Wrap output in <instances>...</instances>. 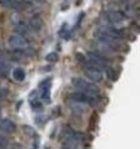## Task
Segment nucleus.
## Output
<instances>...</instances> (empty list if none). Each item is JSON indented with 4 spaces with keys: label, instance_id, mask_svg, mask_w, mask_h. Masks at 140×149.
Instances as JSON below:
<instances>
[{
    "label": "nucleus",
    "instance_id": "obj_3",
    "mask_svg": "<svg viewBox=\"0 0 140 149\" xmlns=\"http://www.w3.org/2000/svg\"><path fill=\"white\" fill-rule=\"evenodd\" d=\"M125 19V14L120 10H110L104 14V22L107 25L111 27H116V25L121 24Z\"/></svg>",
    "mask_w": 140,
    "mask_h": 149
},
{
    "label": "nucleus",
    "instance_id": "obj_11",
    "mask_svg": "<svg viewBox=\"0 0 140 149\" xmlns=\"http://www.w3.org/2000/svg\"><path fill=\"white\" fill-rule=\"evenodd\" d=\"M0 129L8 133H14L17 130V125L10 119H1L0 120Z\"/></svg>",
    "mask_w": 140,
    "mask_h": 149
},
{
    "label": "nucleus",
    "instance_id": "obj_10",
    "mask_svg": "<svg viewBox=\"0 0 140 149\" xmlns=\"http://www.w3.org/2000/svg\"><path fill=\"white\" fill-rule=\"evenodd\" d=\"M42 91H40V99L47 104L51 102V79H47L44 82L40 84Z\"/></svg>",
    "mask_w": 140,
    "mask_h": 149
},
{
    "label": "nucleus",
    "instance_id": "obj_12",
    "mask_svg": "<svg viewBox=\"0 0 140 149\" xmlns=\"http://www.w3.org/2000/svg\"><path fill=\"white\" fill-rule=\"evenodd\" d=\"M43 27V20L39 15H33L29 20V28L32 31H35V32H39Z\"/></svg>",
    "mask_w": 140,
    "mask_h": 149
},
{
    "label": "nucleus",
    "instance_id": "obj_16",
    "mask_svg": "<svg viewBox=\"0 0 140 149\" xmlns=\"http://www.w3.org/2000/svg\"><path fill=\"white\" fill-rule=\"evenodd\" d=\"M58 54L57 53H54V52H51V53H48L46 56V61L47 62H49V63H54V62H57L58 61Z\"/></svg>",
    "mask_w": 140,
    "mask_h": 149
},
{
    "label": "nucleus",
    "instance_id": "obj_13",
    "mask_svg": "<svg viewBox=\"0 0 140 149\" xmlns=\"http://www.w3.org/2000/svg\"><path fill=\"white\" fill-rule=\"evenodd\" d=\"M15 34L28 38V36L30 34V29H29L28 25H25L24 23H21V24H19V25H17V27H15Z\"/></svg>",
    "mask_w": 140,
    "mask_h": 149
},
{
    "label": "nucleus",
    "instance_id": "obj_7",
    "mask_svg": "<svg viewBox=\"0 0 140 149\" xmlns=\"http://www.w3.org/2000/svg\"><path fill=\"white\" fill-rule=\"evenodd\" d=\"M85 76L87 77V80H90L91 82H101L102 79H104V74L100 70H96L94 67H85L83 70Z\"/></svg>",
    "mask_w": 140,
    "mask_h": 149
},
{
    "label": "nucleus",
    "instance_id": "obj_20",
    "mask_svg": "<svg viewBox=\"0 0 140 149\" xmlns=\"http://www.w3.org/2000/svg\"><path fill=\"white\" fill-rule=\"evenodd\" d=\"M0 149H6V148H0Z\"/></svg>",
    "mask_w": 140,
    "mask_h": 149
},
{
    "label": "nucleus",
    "instance_id": "obj_5",
    "mask_svg": "<svg viewBox=\"0 0 140 149\" xmlns=\"http://www.w3.org/2000/svg\"><path fill=\"white\" fill-rule=\"evenodd\" d=\"M9 47L13 48V49H25V48H29V40L25 37L18 36V34H12L8 39Z\"/></svg>",
    "mask_w": 140,
    "mask_h": 149
},
{
    "label": "nucleus",
    "instance_id": "obj_19",
    "mask_svg": "<svg viewBox=\"0 0 140 149\" xmlns=\"http://www.w3.org/2000/svg\"><path fill=\"white\" fill-rule=\"evenodd\" d=\"M63 149H78V148H75V147H69V145H67V147H64Z\"/></svg>",
    "mask_w": 140,
    "mask_h": 149
},
{
    "label": "nucleus",
    "instance_id": "obj_9",
    "mask_svg": "<svg viewBox=\"0 0 140 149\" xmlns=\"http://www.w3.org/2000/svg\"><path fill=\"white\" fill-rule=\"evenodd\" d=\"M100 29H101V31L104 32V33H106L107 36H110L111 38L116 39V40H121V39H123V37H124L123 32H121L120 29H117L116 27H111V25H105V27H101Z\"/></svg>",
    "mask_w": 140,
    "mask_h": 149
},
{
    "label": "nucleus",
    "instance_id": "obj_18",
    "mask_svg": "<svg viewBox=\"0 0 140 149\" xmlns=\"http://www.w3.org/2000/svg\"><path fill=\"white\" fill-rule=\"evenodd\" d=\"M8 94H9L8 88H1V87H0V100H1V99H5L6 96H8Z\"/></svg>",
    "mask_w": 140,
    "mask_h": 149
},
{
    "label": "nucleus",
    "instance_id": "obj_2",
    "mask_svg": "<svg viewBox=\"0 0 140 149\" xmlns=\"http://www.w3.org/2000/svg\"><path fill=\"white\" fill-rule=\"evenodd\" d=\"M72 85L76 88L82 90L83 92L90 94V95H97L98 92H100L98 86H96V85H95L94 82H91V81L81 79V77H75V79H72Z\"/></svg>",
    "mask_w": 140,
    "mask_h": 149
},
{
    "label": "nucleus",
    "instance_id": "obj_6",
    "mask_svg": "<svg viewBox=\"0 0 140 149\" xmlns=\"http://www.w3.org/2000/svg\"><path fill=\"white\" fill-rule=\"evenodd\" d=\"M63 136L66 140L69 141V147H75L76 144H78L80 141H82V139H83L82 134L71 129V128H68V126L63 129Z\"/></svg>",
    "mask_w": 140,
    "mask_h": 149
},
{
    "label": "nucleus",
    "instance_id": "obj_15",
    "mask_svg": "<svg viewBox=\"0 0 140 149\" xmlns=\"http://www.w3.org/2000/svg\"><path fill=\"white\" fill-rule=\"evenodd\" d=\"M9 72V65L5 61L0 59V77H5Z\"/></svg>",
    "mask_w": 140,
    "mask_h": 149
},
{
    "label": "nucleus",
    "instance_id": "obj_4",
    "mask_svg": "<svg viewBox=\"0 0 140 149\" xmlns=\"http://www.w3.org/2000/svg\"><path fill=\"white\" fill-rule=\"evenodd\" d=\"M69 99L75 102L86 104V105H90V106H94L95 104H96V97H95V95L86 94V92H83V91L72 92V94L69 95Z\"/></svg>",
    "mask_w": 140,
    "mask_h": 149
},
{
    "label": "nucleus",
    "instance_id": "obj_8",
    "mask_svg": "<svg viewBox=\"0 0 140 149\" xmlns=\"http://www.w3.org/2000/svg\"><path fill=\"white\" fill-rule=\"evenodd\" d=\"M0 5L5 8H12L15 10H21L29 5L25 0H0Z\"/></svg>",
    "mask_w": 140,
    "mask_h": 149
},
{
    "label": "nucleus",
    "instance_id": "obj_14",
    "mask_svg": "<svg viewBox=\"0 0 140 149\" xmlns=\"http://www.w3.org/2000/svg\"><path fill=\"white\" fill-rule=\"evenodd\" d=\"M25 71L24 68H21V67H17V68L13 70V79L18 81V82H21V81L25 80Z\"/></svg>",
    "mask_w": 140,
    "mask_h": 149
},
{
    "label": "nucleus",
    "instance_id": "obj_1",
    "mask_svg": "<svg viewBox=\"0 0 140 149\" xmlns=\"http://www.w3.org/2000/svg\"><path fill=\"white\" fill-rule=\"evenodd\" d=\"M85 67H94L96 70H106L109 68V59L98 52H88V58L83 62Z\"/></svg>",
    "mask_w": 140,
    "mask_h": 149
},
{
    "label": "nucleus",
    "instance_id": "obj_17",
    "mask_svg": "<svg viewBox=\"0 0 140 149\" xmlns=\"http://www.w3.org/2000/svg\"><path fill=\"white\" fill-rule=\"evenodd\" d=\"M8 144H9L8 138L0 134V148H6V147H8Z\"/></svg>",
    "mask_w": 140,
    "mask_h": 149
}]
</instances>
